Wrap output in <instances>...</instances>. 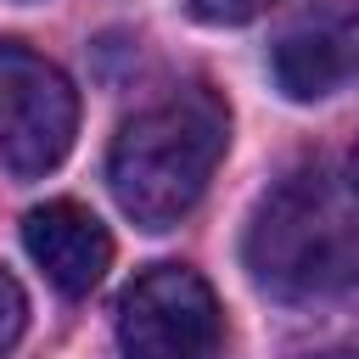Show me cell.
<instances>
[{
    "label": "cell",
    "instance_id": "3",
    "mask_svg": "<svg viewBox=\"0 0 359 359\" xmlns=\"http://www.w3.org/2000/svg\"><path fill=\"white\" fill-rule=\"evenodd\" d=\"M79 129V95L56 62L0 39V163L17 180L50 174Z\"/></svg>",
    "mask_w": 359,
    "mask_h": 359
},
{
    "label": "cell",
    "instance_id": "1",
    "mask_svg": "<svg viewBox=\"0 0 359 359\" xmlns=\"http://www.w3.org/2000/svg\"><path fill=\"white\" fill-rule=\"evenodd\" d=\"M224 146H230V107L208 84H185L140 107L107 151V180L118 208L146 230L180 224L208 191Z\"/></svg>",
    "mask_w": 359,
    "mask_h": 359
},
{
    "label": "cell",
    "instance_id": "4",
    "mask_svg": "<svg viewBox=\"0 0 359 359\" xmlns=\"http://www.w3.org/2000/svg\"><path fill=\"white\" fill-rule=\"evenodd\" d=\"M219 297L185 264L146 269L118 303V348L123 359H213L219 348Z\"/></svg>",
    "mask_w": 359,
    "mask_h": 359
},
{
    "label": "cell",
    "instance_id": "7",
    "mask_svg": "<svg viewBox=\"0 0 359 359\" xmlns=\"http://www.w3.org/2000/svg\"><path fill=\"white\" fill-rule=\"evenodd\" d=\"M202 22H213V28H241V22H252V17H264L269 6H280V0H185Z\"/></svg>",
    "mask_w": 359,
    "mask_h": 359
},
{
    "label": "cell",
    "instance_id": "9",
    "mask_svg": "<svg viewBox=\"0 0 359 359\" xmlns=\"http://www.w3.org/2000/svg\"><path fill=\"white\" fill-rule=\"evenodd\" d=\"M348 180H353V191H359V140H353V157H348Z\"/></svg>",
    "mask_w": 359,
    "mask_h": 359
},
{
    "label": "cell",
    "instance_id": "5",
    "mask_svg": "<svg viewBox=\"0 0 359 359\" xmlns=\"http://www.w3.org/2000/svg\"><path fill=\"white\" fill-rule=\"evenodd\" d=\"M22 247L45 280L67 297H84L112 269V236L84 202H39L22 219Z\"/></svg>",
    "mask_w": 359,
    "mask_h": 359
},
{
    "label": "cell",
    "instance_id": "8",
    "mask_svg": "<svg viewBox=\"0 0 359 359\" xmlns=\"http://www.w3.org/2000/svg\"><path fill=\"white\" fill-rule=\"evenodd\" d=\"M22 325H28V297H22V286H17V280L0 269V359L17 348Z\"/></svg>",
    "mask_w": 359,
    "mask_h": 359
},
{
    "label": "cell",
    "instance_id": "6",
    "mask_svg": "<svg viewBox=\"0 0 359 359\" xmlns=\"http://www.w3.org/2000/svg\"><path fill=\"white\" fill-rule=\"evenodd\" d=\"M269 62H275V84H280L292 101H320V95H331V90L353 73L359 50H353V39L337 34V28H297V34H286V39L275 45Z\"/></svg>",
    "mask_w": 359,
    "mask_h": 359
},
{
    "label": "cell",
    "instance_id": "2",
    "mask_svg": "<svg viewBox=\"0 0 359 359\" xmlns=\"http://www.w3.org/2000/svg\"><path fill=\"white\" fill-rule=\"evenodd\" d=\"M247 269L280 303L337 297L359 280V213L325 168H292L247 219Z\"/></svg>",
    "mask_w": 359,
    "mask_h": 359
}]
</instances>
